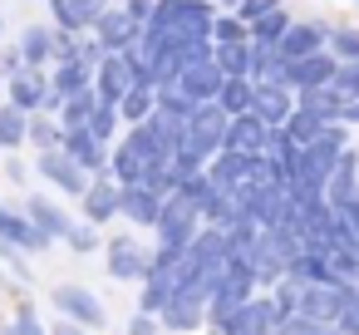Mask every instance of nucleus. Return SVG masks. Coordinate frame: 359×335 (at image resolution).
<instances>
[{
    "label": "nucleus",
    "instance_id": "obj_1",
    "mask_svg": "<svg viewBox=\"0 0 359 335\" xmlns=\"http://www.w3.org/2000/svg\"><path fill=\"white\" fill-rule=\"evenodd\" d=\"M6 94H11V104L15 109H25V114H40L45 109V94H50V84H45V74L40 70H20V74H11L6 79Z\"/></svg>",
    "mask_w": 359,
    "mask_h": 335
},
{
    "label": "nucleus",
    "instance_id": "obj_2",
    "mask_svg": "<svg viewBox=\"0 0 359 335\" xmlns=\"http://www.w3.org/2000/svg\"><path fill=\"white\" fill-rule=\"evenodd\" d=\"M0 242H11L20 251H40L50 237L30 222V212H15V207H0Z\"/></svg>",
    "mask_w": 359,
    "mask_h": 335
},
{
    "label": "nucleus",
    "instance_id": "obj_3",
    "mask_svg": "<svg viewBox=\"0 0 359 335\" xmlns=\"http://www.w3.org/2000/svg\"><path fill=\"white\" fill-rule=\"evenodd\" d=\"M40 178H50V183L65 188V192H84V168H79L65 148H45V153H40Z\"/></svg>",
    "mask_w": 359,
    "mask_h": 335
},
{
    "label": "nucleus",
    "instance_id": "obj_4",
    "mask_svg": "<svg viewBox=\"0 0 359 335\" xmlns=\"http://www.w3.org/2000/svg\"><path fill=\"white\" fill-rule=\"evenodd\" d=\"M94 30H99V45H104V50H128L133 35H138V25H133L128 15H118V11H99Z\"/></svg>",
    "mask_w": 359,
    "mask_h": 335
},
{
    "label": "nucleus",
    "instance_id": "obj_5",
    "mask_svg": "<svg viewBox=\"0 0 359 335\" xmlns=\"http://www.w3.org/2000/svg\"><path fill=\"white\" fill-rule=\"evenodd\" d=\"M60 143H65V153H69L79 168H99V163H104V143H99L89 129H69V133H60Z\"/></svg>",
    "mask_w": 359,
    "mask_h": 335
},
{
    "label": "nucleus",
    "instance_id": "obj_6",
    "mask_svg": "<svg viewBox=\"0 0 359 335\" xmlns=\"http://www.w3.org/2000/svg\"><path fill=\"white\" fill-rule=\"evenodd\" d=\"M20 55H25V65H30V70L50 65V60H55V35H50L45 25H30V30L20 35Z\"/></svg>",
    "mask_w": 359,
    "mask_h": 335
},
{
    "label": "nucleus",
    "instance_id": "obj_7",
    "mask_svg": "<svg viewBox=\"0 0 359 335\" xmlns=\"http://www.w3.org/2000/svg\"><path fill=\"white\" fill-rule=\"evenodd\" d=\"M89 70H94V65H84L79 55H74V60H60V70H55V84H50V89H55L60 99H69V94L89 89Z\"/></svg>",
    "mask_w": 359,
    "mask_h": 335
},
{
    "label": "nucleus",
    "instance_id": "obj_8",
    "mask_svg": "<svg viewBox=\"0 0 359 335\" xmlns=\"http://www.w3.org/2000/svg\"><path fill=\"white\" fill-rule=\"evenodd\" d=\"M25 212H30V222H35L45 237H65V232H69V217H65L50 197H30V207H25Z\"/></svg>",
    "mask_w": 359,
    "mask_h": 335
},
{
    "label": "nucleus",
    "instance_id": "obj_9",
    "mask_svg": "<svg viewBox=\"0 0 359 335\" xmlns=\"http://www.w3.org/2000/svg\"><path fill=\"white\" fill-rule=\"evenodd\" d=\"M25 129H30V114L25 109L0 104V148H20L25 143Z\"/></svg>",
    "mask_w": 359,
    "mask_h": 335
},
{
    "label": "nucleus",
    "instance_id": "obj_10",
    "mask_svg": "<svg viewBox=\"0 0 359 335\" xmlns=\"http://www.w3.org/2000/svg\"><path fill=\"white\" fill-rule=\"evenodd\" d=\"M94 104H99V94H94V89H79V94H69V99L60 104V114H65L69 129H84L89 114H94Z\"/></svg>",
    "mask_w": 359,
    "mask_h": 335
},
{
    "label": "nucleus",
    "instance_id": "obj_11",
    "mask_svg": "<svg viewBox=\"0 0 359 335\" xmlns=\"http://www.w3.org/2000/svg\"><path fill=\"white\" fill-rule=\"evenodd\" d=\"M84 207H89V217H94V222H104V217L118 207L114 183H94V188H84Z\"/></svg>",
    "mask_w": 359,
    "mask_h": 335
},
{
    "label": "nucleus",
    "instance_id": "obj_12",
    "mask_svg": "<svg viewBox=\"0 0 359 335\" xmlns=\"http://www.w3.org/2000/svg\"><path fill=\"white\" fill-rule=\"evenodd\" d=\"M148 109H153V94H148L143 84H133V89L118 99V114H123V119H133V124H143V119H148Z\"/></svg>",
    "mask_w": 359,
    "mask_h": 335
},
{
    "label": "nucleus",
    "instance_id": "obj_13",
    "mask_svg": "<svg viewBox=\"0 0 359 335\" xmlns=\"http://www.w3.org/2000/svg\"><path fill=\"white\" fill-rule=\"evenodd\" d=\"M55 301H60L69 315H79V320H99V306H94V296H89V291H69V286H65Z\"/></svg>",
    "mask_w": 359,
    "mask_h": 335
},
{
    "label": "nucleus",
    "instance_id": "obj_14",
    "mask_svg": "<svg viewBox=\"0 0 359 335\" xmlns=\"http://www.w3.org/2000/svg\"><path fill=\"white\" fill-rule=\"evenodd\" d=\"M114 119H118V114H114V104H109V99H99V104H94V114H89V124H84V129H89V133H94V138H99V143H104V138H109V133H114Z\"/></svg>",
    "mask_w": 359,
    "mask_h": 335
},
{
    "label": "nucleus",
    "instance_id": "obj_15",
    "mask_svg": "<svg viewBox=\"0 0 359 335\" xmlns=\"http://www.w3.org/2000/svg\"><path fill=\"white\" fill-rule=\"evenodd\" d=\"M25 143H35V148L45 153V148H55V143H60V129H55L50 119H40V114H35V119H30V129H25Z\"/></svg>",
    "mask_w": 359,
    "mask_h": 335
},
{
    "label": "nucleus",
    "instance_id": "obj_16",
    "mask_svg": "<svg viewBox=\"0 0 359 335\" xmlns=\"http://www.w3.org/2000/svg\"><path fill=\"white\" fill-rule=\"evenodd\" d=\"M217 133H222L217 114H197V119H192V143H197V148H212V143H217Z\"/></svg>",
    "mask_w": 359,
    "mask_h": 335
},
{
    "label": "nucleus",
    "instance_id": "obj_17",
    "mask_svg": "<svg viewBox=\"0 0 359 335\" xmlns=\"http://www.w3.org/2000/svg\"><path fill=\"white\" fill-rule=\"evenodd\" d=\"M118 202H123V212H133V217H153V212H158V202L148 197V188H128Z\"/></svg>",
    "mask_w": 359,
    "mask_h": 335
},
{
    "label": "nucleus",
    "instance_id": "obj_18",
    "mask_svg": "<svg viewBox=\"0 0 359 335\" xmlns=\"http://www.w3.org/2000/svg\"><path fill=\"white\" fill-rule=\"evenodd\" d=\"M138 266H143V261H138V247H133V242H118V247H114V271H118V276H133Z\"/></svg>",
    "mask_w": 359,
    "mask_h": 335
},
{
    "label": "nucleus",
    "instance_id": "obj_19",
    "mask_svg": "<svg viewBox=\"0 0 359 335\" xmlns=\"http://www.w3.org/2000/svg\"><path fill=\"white\" fill-rule=\"evenodd\" d=\"M0 335H45V330H40L35 310H20L15 320H6V330H0Z\"/></svg>",
    "mask_w": 359,
    "mask_h": 335
},
{
    "label": "nucleus",
    "instance_id": "obj_20",
    "mask_svg": "<svg viewBox=\"0 0 359 335\" xmlns=\"http://www.w3.org/2000/svg\"><path fill=\"white\" fill-rule=\"evenodd\" d=\"M69 11H74V20H79V30H84V25H94V20H99L104 0H69Z\"/></svg>",
    "mask_w": 359,
    "mask_h": 335
},
{
    "label": "nucleus",
    "instance_id": "obj_21",
    "mask_svg": "<svg viewBox=\"0 0 359 335\" xmlns=\"http://www.w3.org/2000/svg\"><path fill=\"white\" fill-rule=\"evenodd\" d=\"M20 70H25L20 45H15V50H0V79H11V74H20Z\"/></svg>",
    "mask_w": 359,
    "mask_h": 335
},
{
    "label": "nucleus",
    "instance_id": "obj_22",
    "mask_svg": "<svg viewBox=\"0 0 359 335\" xmlns=\"http://www.w3.org/2000/svg\"><path fill=\"white\" fill-rule=\"evenodd\" d=\"M50 11H55V25H60V30H79L74 11H69V0H50Z\"/></svg>",
    "mask_w": 359,
    "mask_h": 335
},
{
    "label": "nucleus",
    "instance_id": "obj_23",
    "mask_svg": "<svg viewBox=\"0 0 359 335\" xmlns=\"http://www.w3.org/2000/svg\"><path fill=\"white\" fill-rule=\"evenodd\" d=\"M123 15H128L133 25H138V20H148V0H128V11H123Z\"/></svg>",
    "mask_w": 359,
    "mask_h": 335
},
{
    "label": "nucleus",
    "instance_id": "obj_24",
    "mask_svg": "<svg viewBox=\"0 0 359 335\" xmlns=\"http://www.w3.org/2000/svg\"><path fill=\"white\" fill-rule=\"evenodd\" d=\"M65 237H69V242H74V247H79V251H84V247H94V232H84V227H79V232H74V227H69V232H65Z\"/></svg>",
    "mask_w": 359,
    "mask_h": 335
},
{
    "label": "nucleus",
    "instance_id": "obj_25",
    "mask_svg": "<svg viewBox=\"0 0 359 335\" xmlns=\"http://www.w3.org/2000/svg\"><path fill=\"white\" fill-rule=\"evenodd\" d=\"M236 143L251 148V143H256V124H241V129H236Z\"/></svg>",
    "mask_w": 359,
    "mask_h": 335
},
{
    "label": "nucleus",
    "instance_id": "obj_26",
    "mask_svg": "<svg viewBox=\"0 0 359 335\" xmlns=\"http://www.w3.org/2000/svg\"><path fill=\"white\" fill-rule=\"evenodd\" d=\"M6 178H11V183H25V163L11 158V163H6Z\"/></svg>",
    "mask_w": 359,
    "mask_h": 335
},
{
    "label": "nucleus",
    "instance_id": "obj_27",
    "mask_svg": "<svg viewBox=\"0 0 359 335\" xmlns=\"http://www.w3.org/2000/svg\"><path fill=\"white\" fill-rule=\"evenodd\" d=\"M241 104H246V89H241V84H236V89H226V109H241Z\"/></svg>",
    "mask_w": 359,
    "mask_h": 335
},
{
    "label": "nucleus",
    "instance_id": "obj_28",
    "mask_svg": "<svg viewBox=\"0 0 359 335\" xmlns=\"http://www.w3.org/2000/svg\"><path fill=\"white\" fill-rule=\"evenodd\" d=\"M60 335H79V330H69V325H65V330H60Z\"/></svg>",
    "mask_w": 359,
    "mask_h": 335
},
{
    "label": "nucleus",
    "instance_id": "obj_29",
    "mask_svg": "<svg viewBox=\"0 0 359 335\" xmlns=\"http://www.w3.org/2000/svg\"><path fill=\"white\" fill-rule=\"evenodd\" d=\"M0 94H6V79H0Z\"/></svg>",
    "mask_w": 359,
    "mask_h": 335
},
{
    "label": "nucleus",
    "instance_id": "obj_30",
    "mask_svg": "<svg viewBox=\"0 0 359 335\" xmlns=\"http://www.w3.org/2000/svg\"><path fill=\"white\" fill-rule=\"evenodd\" d=\"M0 35H6V20H0Z\"/></svg>",
    "mask_w": 359,
    "mask_h": 335
}]
</instances>
